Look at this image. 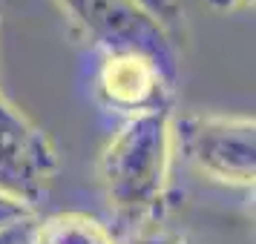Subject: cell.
<instances>
[{
    "instance_id": "cell-1",
    "label": "cell",
    "mask_w": 256,
    "mask_h": 244,
    "mask_svg": "<svg viewBox=\"0 0 256 244\" xmlns=\"http://www.w3.org/2000/svg\"><path fill=\"white\" fill-rule=\"evenodd\" d=\"M173 115L152 109L130 115L101 152V184L124 216H147L158 207L173 164Z\"/></svg>"
},
{
    "instance_id": "cell-2",
    "label": "cell",
    "mask_w": 256,
    "mask_h": 244,
    "mask_svg": "<svg viewBox=\"0 0 256 244\" xmlns=\"http://www.w3.org/2000/svg\"><path fill=\"white\" fill-rule=\"evenodd\" d=\"M173 144L202 175L236 187H250L256 175L254 118L184 115L173 124Z\"/></svg>"
},
{
    "instance_id": "cell-3",
    "label": "cell",
    "mask_w": 256,
    "mask_h": 244,
    "mask_svg": "<svg viewBox=\"0 0 256 244\" xmlns=\"http://www.w3.org/2000/svg\"><path fill=\"white\" fill-rule=\"evenodd\" d=\"M60 9L92 37L112 52H138L158 63V69L176 83L178 43L147 12L127 0H58Z\"/></svg>"
},
{
    "instance_id": "cell-4",
    "label": "cell",
    "mask_w": 256,
    "mask_h": 244,
    "mask_svg": "<svg viewBox=\"0 0 256 244\" xmlns=\"http://www.w3.org/2000/svg\"><path fill=\"white\" fill-rule=\"evenodd\" d=\"M58 170V152L44 129L0 95V190L35 204Z\"/></svg>"
},
{
    "instance_id": "cell-5",
    "label": "cell",
    "mask_w": 256,
    "mask_h": 244,
    "mask_svg": "<svg viewBox=\"0 0 256 244\" xmlns=\"http://www.w3.org/2000/svg\"><path fill=\"white\" fill-rule=\"evenodd\" d=\"M173 81L158 69V63L138 52H112L98 72V95L106 106L141 115L152 109H167Z\"/></svg>"
},
{
    "instance_id": "cell-6",
    "label": "cell",
    "mask_w": 256,
    "mask_h": 244,
    "mask_svg": "<svg viewBox=\"0 0 256 244\" xmlns=\"http://www.w3.org/2000/svg\"><path fill=\"white\" fill-rule=\"evenodd\" d=\"M38 244H112V236L84 213H58L38 224Z\"/></svg>"
},
{
    "instance_id": "cell-7",
    "label": "cell",
    "mask_w": 256,
    "mask_h": 244,
    "mask_svg": "<svg viewBox=\"0 0 256 244\" xmlns=\"http://www.w3.org/2000/svg\"><path fill=\"white\" fill-rule=\"evenodd\" d=\"M132 6H138L141 12H147L156 20L162 23V29L173 37L176 43H182V35H184V9L178 0H127Z\"/></svg>"
},
{
    "instance_id": "cell-8",
    "label": "cell",
    "mask_w": 256,
    "mask_h": 244,
    "mask_svg": "<svg viewBox=\"0 0 256 244\" xmlns=\"http://www.w3.org/2000/svg\"><path fill=\"white\" fill-rule=\"evenodd\" d=\"M38 224L40 219L32 216V219L0 227V244H38Z\"/></svg>"
},
{
    "instance_id": "cell-9",
    "label": "cell",
    "mask_w": 256,
    "mask_h": 244,
    "mask_svg": "<svg viewBox=\"0 0 256 244\" xmlns=\"http://www.w3.org/2000/svg\"><path fill=\"white\" fill-rule=\"evenodd\" d=\"M32 216H35V207L32 204H26V201H20V198H14V196L0 190V227L14 224V221H24V219H32Z\"/></svg>"
},
{
    "instance_id": "cell-10",
    "label": "cell",
    "mask_w": 256,
    "mask_h": 244,
    "mask_svg": "<svg viewBox=\"0 0 256 244\" xmlns=\"http://www.w3.org/2000/svg\"><path fill=\"white\" fill-rule=\"evenodd\" d=\"M127 244H184V242L170 236V233H150V236H138V239H132Z\"/></svg>"
},
{
    "instance_id": "cell-11",
    "label": "cell",
    "mask_w": 256,
    "mask_h": 244,
    "mask_svg": "<svg viewBox=\"0 0 256 244\" xmlns=\"http://www.w3.org/2000/svg\"><path fill=\"white\" fill-rule=\"evenodd\" d=\"M210 9H216V12H233V9H239V6H248V3H254V0H204Z\"/></svg>"
}]
</instances>
